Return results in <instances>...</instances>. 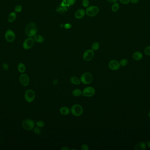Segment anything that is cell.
<instances>
[{
	"label": "cell",
	"instance_id": "cell-1",
	"mask_svg": "<svg viewBox=\"0 0 150 150\" xmlns=\"http://www.w3.org/2000/svg\"><path fill=\"white\" fill-rule=\"evenodd\" d=\"M37 28L34 22H30L27 24L25 29V33L28 37H33L37 34Z\"/></svg>",
	"mask_w": 150,
	"mask_h": 150
},
{
	"label": "cell",
	"instance_id": "cell-2",
	"mask_svg": "<svg viewBox=\"0 0 150 150\" xmlns=\"http://www.w3.org/2000/svg\"><path fill=\"white\" fill-rule=\"evenodd\" d=\"M71 113L73 116L79 117L83 114V109L81 105L79 104H74L70 109Z\"/></svg>",
	"mask_w": 150,
	"mask_h": 150
},
{
	"label": "cell",
	"instance_id": "cell-3",
	"mask_svg": "<svg viewBox=\"0 0 150 150\" xmlns=\"http://www.w3.org/2000/svg\"><path fill=\"white\" fill-rule=\"evenodd\" d=\"M80 79L82 83L84 85H89L92 82L93 77L91 73L86 72L82 74Z\"/></svg>",
	"mask_w": 150,
	"mask_h": 150
},
{
	"label": "cell",
	"instance_id": "cell-4",
	"mask_svg": "<svg viewBox=\"0 0 150 150\" xmlns=\"http://www.w3.org/2000/svg\"><path fill=\"white\" fill-rule=\"evenodd\" d=\"M35 123L34 120L30 119H27L23 121L22 126L24 129L28 131L31 130L34 128Z\"/></svg>",
	"mask_w": 150,
	"mask_h": 150
},
{
	"label": "cell",
	"instance_id": "cell-5",
	"mask_svg": "<svg viewBox=\"0 0 150 150\" xmlns=\"http://www.w3.org/2000/svg\"><path fill=\"white\" fill-rule=\"evenodd\" d=\"M99 11V7L95 5L88 6L86 9V14L89 17H94L98 13Z\"/></svg>",
	"mask_w": 150,
	"mask_h": 150
},
{
	"label": "cell",
	"instance_id": "cell-6",
	"mask_svg": "<svg viewBox=\"0 0 150 150\" xmlns=\"http://www.w3.org/2000/svg\"><path fill=\"white\" fill-rule=\"evenodd\" d=\"M35 97H36L35 92L32 89L27 90L25 92L24 95V98L25 101L29 103L33 102L35 99Z\"/></svg>",
	"mask_w": 150,
	"mask_h": 150
},
{
	"label": "cell",
	"instance_id": "cell-7",
	"mask_svg": "<svg viewBox=\"0 0 150 150\" xmlns=\"http://www.w3.org/2000/svg\"><path fill=\"white\" fill-rule=\"evenodd\" d=\"M35 41L33 37H28L25 39L22 43V47L25 50H29L34 46Z\"/></svg>",
	"mask_w": 150,
	"mask_h": 150
},
{
	"label": "cell",
	"instance_id": "cell-8",
	"mask_svg": "<svg viewBox=\"0 0 150 150\" xmlns=\"http://www.w3.org/2000/svg\"><path fill=\"white\" fill-rule=\"evenodd\" d=\"M5 38L7 42L12 43L15 39V34L11 29H8L5 34Z\"/></svg>",
	"mask_w": 150,
	"mask_h": 150
},
{
	"label": "cell",
	"instance_id": "cell-9",
	"mask_svg": "<svg viewBox=\"0 0 150 150\" xmlns=\"http://www.w3.org/2000/svg\"><path fill=\"white\" fill-rule=\"evenodd\" d=\"M95 89L94 87L88 86L84 88L82 91V94L84 96L87 97H92L95 94Z\"/></svg>",
	"mask_w": 150,
	"mask_h": 150
},
{
	"label": "cell",
	"instance_id": "cell-10",
	"mask_svg": "<svg viewBox=\"0 0 150 150\" xmlns=\"http://www.w3.org/2000/svg\"><path fill=\"white\" fill-rule=\"evenodd\" d=\"M94 52L92 49H87L85 51L83 54V58L86 61H91L94 58Z\"/></svg>",
	"mask_w": 150,
	"mask_h": 150
},
{
	"label": "cell",
	"instance_id": "cell-11",
	"mask_svg": "<svg viewBox=\"0 0 150 150\" xmlns=\"http://www.w3.org/2000/svg\"><path fill=\"white\" fill-rule=\"evenodd\" d=\"M20 82L23 86H27L30 83V78L27 74L22 73L20 76Z\"/></svg>",
	"mask_w": 150,
	"mask_h": 150
},
{
	"label": "cell",
	"instance_id": "cell-12",
	"mask_svg": "<svg viewBox=\"0 0 150 150\" xmlns=\"http://www.w3.org/2000/svg\"><path fill=\"white\" fill-rule=\"evenodd\" d=\"M108 66H109V68L112 70H118L121 67L119 62L117 60H111L109 61Z\"/></svg>",
	"mask_w": 150,
	"mask_h": 150
},
{
	"label": "cell",
	"instance_id": "cell-13",
	"mask_svg": "<svg viewBox=\"0 0 150 150\" xmlns=\"http://www.w3.org/2000/svg\"><path fill=\"white\" fill-rule=\"evenodd\" d=\"M86 12L83 9H78L75 13V17L76 19H81L84 17Z\"/></svg>",
	"mask_w": 150,
	"mask_h": 150
},
{
	"label": "cell",
	"instance_id": "cell-14",
	"mask_svg": "<svg viewBox=\"0 0 150 150\" xmlns=\"http://www.w3.org/2000/svg\"><path fill=\"white\" fill-rule=\"evenodd\" d=\"M147 147V144L144 142H140L137 143L135 147L136 150H145Z\"/></svg>",
	"mask_w": 150,
	"mask_h": 150
},
{
	"label": "cell",
	"instance_id": "cell-15",
	"mask_svg": "<svg viewBox=\"0 0 150 150\" xmlns=\"http://www.w3.org/2000/svg\"><path fill=\"white\" fill-rule=\"evenodd\" d=\"M59 112L61 115L66 116L68 115L71 112V110L68 107L66 106H63L60 108Z\"/></svg>",
	"mask_w": 150,
	"mask_h": 150
},
{
	"label": "cell",
	"instance_id": "cell-16",
	"mask_svg": "<svg viewBox=\"0 0 150 150\" xmlns=\"http://www.w3.org/2000/svg\"><path fill=\"white\" fill-rule=\"evenodd\" d=\"M17 15L16 13L15 12H11L8 15V16L7 17V20L8 22H13L16 19Z\"/></svg>",
	"mask_w": 150,
	"mask_h": 150
},
{
	"label": "cell",
	"instance_id": "cell-17",
	"mask_svg": "<svg viewBox=\"0 0 150 150\" xmlns=\"http://www.w3.org/2000/svg\"><path fill=\"white\" fill-rule=\"evenodd\" d=\"M143 57V54L140 52H136L133 55V58L134 60L137 61L140 60H142Z\"/></svg>",
	"mask_w": 150,
	"mask_h": 150
},
{
	"label": "cell",
	"instance_id": "cell-18",
	"mask_svg": "<svg viewBox=\"0 0 150 150\" xmlns=\"http://www.w3.org/2000/svg\"><path fill=\"white\" fill-rule=\"evenodd\" d=\"M70 81L74 85H79L81 83L80 79L76 76H73L70 77Z\"/></svg>",
	"mask_w": 150,
	"mask_h": 150
},
{
	"label": "cell",
	"instance_id": "cell-19",
	"mask_svg": "<svg viewBox=\"0 0 150 150\" xmlns=\"http://www.w3.org/2000/svg\"><path fill=\"white\" fill-rule=\"evenodd\" d=\"M33 38L34 39V41L35 42H37V43H43L45 41L44 37L42 35H40L36 34V35H35L33 37Z\"/></svg>",
	"mask_w": 150,
	"mask_h": 150
},
{
	"label": "cell",
	"instance_id": "cell-20",
	"mask_svg": "<svg viewBox=\"0 0 150 150\" xmlns=\"http://www.w3.org/2000/svg\"><path fill=\"white\" fill-rule=\"evenodd\" d=\"M17 68H18V71L20 72V73H24L26 70V67H25V65L22 62H20L18 64Z\"/></svg>",
	"mask_w": 150,
	"mask_h": 150
},
{
	"label": "cell",
	"instance_id": "cell-21",
	"mask_svg": "<svg viewBox=\"0 0 150 150\" xmlns=\"http://www.w3.org/2000/svg\"><path fill=\"white\" fill-rule=\"evenodd\" d=\"M72 94L73 96L75 97H80L82 94V90L79 89H76L73 91Z\"/></svg>",
	"mask_w": 150,
	"mask_h": 150
},
{
	"label": "cell",
	"instance_id": "cell-22",
	"mask_svg": "<svg viewBox=\"0 0 150 150\" xmlns=\"http://www.w3.org/2000/svg\"><path fill=\"white\" fill-rule=\"evenodd\" d=\"M119 9V5L117 2H114L111 6V10L114 12H117Z\"/></svg>",
	"mask_w": 150,
	"mask_h": 150
},
{
	"label": "cell",
	"instance_id": "cell-23",
	"mask_svg": "<svg viewBox=\"0 0 150 150\" xmlns=\"http://www.w3.org/2000/svg\"><path fill=\"white\" fill-rule=\"evenodd\" d=\"M100 48V44L98 42H95L92 45L91 49L93 50L97 51Z\"/></svg>",
	"mask_w": 150,
	"mask_h": 150
},
{
	"label": "cell",
	"instance_id": "cell-24",
	"mask_svg": "<svg viewBox=\"0 0 150 150\" xmlns=\"http://www.w3.org/2000/svg\"><path fill=\"white\" fill-rule=\"evenodd\" d=\"M45 122L42 120L37 121L35 123V125L37 127L40 128L43 127L45 126Z\"/></svg>",
	"mask_w": 150,
	"mask_h": 150
},
{
	"label": "cell",
	"instance_id": "cell-25",
	"mask_svg": "<svg viewBox=\"0 0 150 150\" xmlns=\"http://www.w3.org/2000/svg\"><path fill=\"white\" fill-rule=\"evenodd\" d=\"M22 6H21V5H16V6H15L14 12L16 13H20L22 11Z\"/></svg>",
	"mask_w": 150,
	"mask_h": 150
},
{
	"label": "cell",
	"instance_id": "cell-26",
	"mask_svg": "<svg viewBox=\"0 0 150 150\" xmlns=\"http://www.w3.org/2000/svg\"><path fill=\"white\" fill-rule=\"evenodd\" d=\"M128 63V60H127L126 59H125V58L124 59H122L121 60L120 62H119L120 65L122 67H125L127 65Z\"/></svg>",
	"mask_w": 150,
	"mask_h": 150
},
{
	"label": "cell",
	"instance_id": "cell-27",
	"mask_svg": "<svg viewBox=\"0 0 150 150\" xmlns=\"http://www.w3.org/2000/svg\"><path fill=\"white\" fill-rule=\"evenodd\" d=\"M33 132L34 133L37 135H39L40 134L41 132V130L40 129V128L38 127H36L33 129Z\"/></svg>",
	"mask_w": 150,
	"mask_h": 150
},
{
	"label": "cell",
	"instance_id": "cell-28",
	"mask_svg": "<svg viewBox=\"0 0 150 150\" xmlns=\"http://www.w3.org/2000/svg\"><path fill=\"white\" fill-rule=\"evenodd\" d=\"M90 2L89 0H83L82 5L85 7H87L89 5Z\"/></svg>",
	"mask_w": 150,
	"mask_h": 150
},
{
	"label": "cell",
	"instance_id": "cell-29",
	"mask_svg": "<svg viewBox=\"0 0 150 150\" xmlns=\"http://www.w3.org/2000/svg\"><path fill=\"white\" fill-rule=\"evenodd\" d=\"M144 52L145 54L148 56H150V46L146 47L144 50Z\"/></svg>",
	"mask_w": 150,
	"mask_h": 150
},
{
	"label": "cell",
	"instance_id": "cell-30",
	"mask_svg": "<svg viewBox=\"0 0 150 150\" xmlns=\"http://www.w3.org/2000/svg\"><path fill=\"white\" fill-rule=\"evenodd\" d=\"M65 2L68 5H73L76 3V0H65Z\"/></svg>",
	"mask_w": 150,
	"mask_h": 150
},
{
	"label": "cell",
	"instance_id": "cell-31",
	"mask_svg": "<svg viewBox=\"0 0 150 150\" xmlns=\"http://www.w3.org/2000/svg\"><path fill=\"white\" fill-rule=\"evenodd\" d=\"M2 66V68H3L4 70H8L9 69V65H8V64H6V63L3 64Z\"/></svg>",
	"mask_w": 150,
	"mask_h": 150
},
{
	"label": "cell",
	"instance_id": "cell-32",
	"mask_svg": "<svg viewBox=\"0 0 150 150\" xmlns=\"http://www.w3.org/2000/svg\"><path fill=\"white\" fill-rule=\"evenodd\" d=\"M119 2L122 4L124 5H127L130 2V0H119Z\"/></svg>",
	"mask_w": 150,
	"mask_h": 150
},
{
	"label": "cell",
	"instance_id": "cell-33",
	"mask_svg": "<svg viewBox=\"0 0 150 150\" xmlns=\"http://www.w3.org/2000/svg\"><path fill=\"white\" fill-rule=\"evenodd\" d=\"M89 147L86 144H83L81 146V149L82 150H88Z\"/></svg>",
	"mask_w": 150,
	"mask_h": 150
},
{
	"label": "cell",
	"instance_id": "cell-34",
	"mask_svg": "<svg viewBox=\"0 0 150 150\" xmlns=\"http://www.w3.org/2000/svg\"><path fill=\"white\" fill-rule=\"evenodd\" d=\"M72 25L70 24V23H65V24H64V27L65 29H70L71 28Z\"/></svg>",
	"mask_w": 150,
	"mask_h": 150
},
{
	"label": "cell",
	"instance_id": "cell-35",
	"mask_svg": "<svg viewBox=\"0 0 150 150\" xmlns=\"http://www.w3.org/2000/svg\"><path fill=\"white\" fill-rule=\"evenodd\" d=\"M139 2V0H130V2L133 4H136Z\"/></svg>",
	"mask_w": 150,
	"mask_h": 150
},
{
	"label": "cell",
	"instance_id": "cell-36",
	"mask_svg": "<svg viewBox=\"0 0 150 150\" xmlns=\"http://www.w3.org/2000/svg\"><path fill=\"white\" fill-rule=\"evenodd\" d=\"M58 80L57 79L54 80L53 81V84L54 85H58Z\"/></svg>",
	"mask_w": 150,
	"mask_h": 150
},
{
	"label": "cell",
	"instance_id": "cell-37",
	"mask_svg": "<svg viewBox=\"0 0 150 150\" xmlns=\"http://www.w3.org/2000/svg\"><path fill=\"white\" fill-rule=\"evenodd\" d=\"M107 2H110V3H114V2H117L118 0H106Z\"/></svg>",
	"mask_w": 150,
	"mask_h": 150
},
{
	"label": "cell",
	"instance_id": "cell-38",
	"mask_svg": "<svg viewBox=\"0 0 150 150\" xmlns=\"http://www.w3.org/2000/svg\"><path fill=\"white\" fill-rule=\"evenodd\" d=\"M69 149V148L68 147H63L61 148V150H68Z\"/></svg>",
	"mask_w": 150,
	"mask_h": 150
},
{
	"label": "cell",
	"instance_id": "cell-39",
	"mask_svg": "<svg viewBox=\"0 0 150 150\" xmlns=\"http://www.w3.org/2000/svg\"><path fill=\"white\" fill-rule=\"evenodd\" d=\"M146 144H147V146H148L149 148H150V141H147Z\"/></svg>",
	"mask_w": 150,
	"mask_h": 150
},
{
	"label": "cell",
	"instance_id": "cell-40",
	"mask_svg": "<svg viewBox=\"0 0 150 150\" xmlns=\"http://www.w3.org/2000/svg\"><path fill=\"white\" fill-rule=\"evenodd\" d=\"M148 116L149 117H150V110L149 111L148 113Z\"/></svg>",
	"mask_w": 150,
	"mask_h": 150
}]
</instances>
